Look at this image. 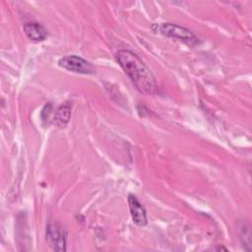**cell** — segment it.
I'll return each mask as SVG.
<instances>
[{"label":"cell","mask_w":252,"mask_h":252,"mask_svg":"<svg viewBox=\"0 0 252 252\" xmlns=\"http://www.w3.org/2000/svg\"><path fill=\"white\" fill-rule=\"evenodd\" d=\"M71 116V104L69 102H65L57 107L55 110L54 116L52 118V122L57 127H65L69 122Z\"/></svg>","instance_id":"52a82bcc"},{"label":"cell","mask_w":252,"mask_h":252,"mask_svg":"<svg viewBox=\"0 0 252 252\" xmlns=\"http://www.w3.org/2000/svg\"><path fill=\"white\" fill-rule=\"evenodd\" d=\"M158 30H159L160 33H162L168 37L182 40L183 42H185L187 44L194 45V44L198 43V37L190 30H188L184 27L178 26L176 24L162 23L158 27Z\"/></svg>","instance_id":"7a4b0ae2"},{"label":"cell","mask_w":252,"mask_h":252,"mask_svg":"<svg viewBox=\"0 0 252 252\" xmlns=\"http://www.w3.org/2000/svg\"><path fill=\"white\" fill-rule=\"evenodd\" d=\"M50 112H51V104L48 103V104H46V105L43 107V109H42V111H41V117H42V119H43V120L48 119V118H49V115H50Z\"/></svg>","instance_id":"ba28073f"},{"label":"cell","mask_w":252,"mask_h":252,"mask_svg":"<svg viewBox=\"0 0 252 252\" xmlns=\"http://www.w3.org/2000/svg\"><path fill=\"white\" fill-rule=\"evenodd\" d=\"M26 35L32 41H42L47 37L46 29L39 23L30 22L24 25Z\"/></svg>","instance_id":"8992f818"},{"label":"cell","mask_w":252,"mask_h":252,"mask_svg":"<svg viewBox=\"0 0 252 252\" xmlns=\"http://www.w3.org/2000/svg\"><path fill=\"white\" fill-rule=\"evenodd\" d=\"M128 203H129V209H130L133 221L137 225L145 226L147 224V215L140 201L136 198L135 195L130 194L128 196Z\"/></svg>","instance_id":"5b68a950"},{"label":"cell","mask_w":252,"mask_h":252,"mask_svg":"<svg viewBox=\"0 0 252 252\" xmlns=\"http://www.w3.org/2000/svg\"><path fill=\"white\" fill-rule=\"evenodd\" d=\"M116 59L141 94H154L158 92L155 76L138 55L130 50L123 49L117 52Z\"/></svg>","instance_id":"6da1fadb"},{"label":"cell","mask_w":252,"mask_h":252,"mask_svg":"<svg viewBox=\"0 0 252 252\" xmlns=\"http://www.w3.org/2000/svg\"><path fill=\"white\" fill-rule=\"evenodd\" d=\"M58 65L68 71L80 74H94V66L87 60L77 55H66L59 59Z\"/></svg>","instance_id":"3957f363"},{"label":"cell","mask_w":252,"mask_h":252,"mask_svg":"<svg viewBox=\"0 0 252 252\" xmlns=\"http://www.w3.org/2000/svg\"><path fill=\"white\" fill-rule=\"evenodd\" d=\"M46 240L53 250H66V232L58 223L48 224L46 229Z\"/></svg>","instance_id":"277c9868"}]
</instances>
